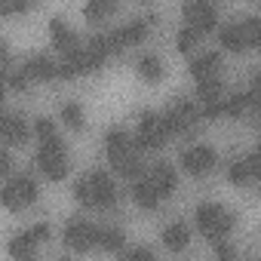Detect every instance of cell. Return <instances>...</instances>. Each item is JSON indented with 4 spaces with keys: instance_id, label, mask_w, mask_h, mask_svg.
<instances>
[{
    "instance_id": "obj_31",
    "label": "cell",
    "mask_w": 261,
    "mask_h": 261,
    "mask_svg": "<svg viewBox=\"0 0 261 261\" xmlns=\"http://www.w3.org/2000/svg\"><path fill=\"white\" fill-rule=\"evenodd\" d=\"M249 105H252V111H261V71H255V77H252V83H249Z\"/></svg>"
},
{
    "instance_id": "obj_37",
    "label": "cell",
    "mask_w": 261,
    "mask_h": 261,
    "mask_svg": "<svg viewBox=\"0 0 261 261\" xmlns=\"http://www.w3.org/2000/svg\"><path fill=\"white\" fill-rule=\"evenodd\" d=\"M200 111H203V117H221L224 114V98L221 101H212V105H203Z\"/></svg>"
},
{
    "instance_id": "obj_17",
    "label": "cell",
    "mask_w": 261,
    "mask_h": 261,
    "mask_svg": "<svg viewBox=\"0 0 261 261\" xmlns=\"http://www.w3.org/2000/svg\"><path fill=\"white\" fill-rule=\"evenodd\" d=\"M154 19H157V16H148V19H133V22H126L123 28H117L120 43H123V46H136V43H142V40H145V34H148V25H151Z\"/></svg>"
},
{
    "instance_id": "obj_23",
    "label": "cell",
    "mask_w": 261,
    "mask_h": 261,
    "mask_svg": "<svg viewBox=\"0 0 261 261\" xmlns=\"http://www.w3.org/2000/svg\"><path fill=\"white\" fill-rule=\"evenodd\" d=\"M123 246H126V237H123L120 227H101V233H98V249L101 252H120Z\"/></svg>"
},
{
    "instance_id": "obj_35",
    "label": "cell",
    "mask_w": 261,
    "mask_h": 261,
    "mask_svg": "<svg viewBox=\"0 0 261 261\" xmlns=\"http://www.w3.org/2000/svg\"><path fill=\"white\" fill-rule=\"evenodd\" d=\"M246 163H249V172H252V178H258V181H261V148H255V151L246 157Z\"/></svg>"
},
{
    "instance_id": "obj_29",
    "label": "cell",
    "mask_w": 261,
    "mask_h": 261,
    "mask_svg": "<svg viewBox=\"0 0 261 261\" xmlns=\"http://www.w3.org/2000/svg\"><path fill=\"white\" fill-rule=\"evenodd\" d=\"M203 34L197 31V28H191V25H185L181 31H178V37H175V46L181 49V53H194V46H197V40H200Z\"/></svg>"
},
{
    "instance_id": "obj_20",
    "label": "cell",
    "mask_w": 261,
    "mask_h": 261,
    "mask_svg": "<svg viewBox=\"0 0 261 261\" xmlns=\"http://www.w3.org/2000/svg\"><path fill=\"white\" fill-rule=\"evenodd\" d=\"M218 37H221V46H224L227 53H246V49H249L240 22H227V25H221V34H218Z\"/></svg>"
},
{
    "instance_id": "obj_40",
    "label": "cell",
    "mask_w": 261,
    "mask_h": 261,
    "mask_svg": "<svg viewBox=\"0 0 261 261\" xmlns=\"http://www.w3.org/2000/svg\"><path fill=\"white\" fill-rule=\"evenodd\" d=\"M59 261H74V258H59Z\"/></svg>"
},
{
    "instance_id": "obj_16",
    "label": "cell",
    "mask_w": 261,
    "mask_h": 261,
    "mask_svg": "<svg viewBox=\"0 0 261 261\" xmlns=\"http://www.w3.org/2000/svg\"><path fill=\"white\" fill-rule=\"evenodd\" d=\"M133 200H136V206L139 209H148V212H154L157 206H160V191L151 185V178L145 175V178H139V181H133Z\"/></svg>"
},
{
    "instance_id": "obj_33",
    "label": "cell",
    "mask_w": 261,
    "mask_h": 261,
    "mask_svg": "<svg viewBox=\"0 0 261 261\" xmlns=\"http://www.w3.org/2000/svg\"><path fill=\"white\" fill-rule=\"evenodd\" d=\"M74 197H77L80 206H92V191H89V181H86V178H80V181L74 185Z\"/></svg>"
},
{
    "instance_id": "obj_28",
    "label": "cell",
    "mask_w": 261,
    "mask_h": 261,
    "mask_svg": "<svg viewBox=\"0 0 261 261\" xmlns=\"http://www.w3.org/2000/svg\"><path fill=\"white\" fill-rule=\"evenodd\" d=\"M114 10H117V4H111V0H92V4L83 7V16H86V19H105V16H111Z\"/></svg>"
},
{
    "instance_id": "obj_11",
    "label": "cell",
    "mask_w": 261,
    "mask_h": 261,
    "mask_svg": "<svg viewBox=\"0 0 261 261\" xmlns=\"http://www.w3.org/2000/svg\"><path fill=\"white\" fill-rule=\"evenodd\" d=\"M0 136H4V145H10V148L25 145L28 136H31L28 126H25V117L16 114V111H7V114H4V123H0Z\"/></svg>"
},
{
    "instance_id": "obj_19",
    "label": "cell",
    "mask_w": 261,
    "mask_h": 261,
    "mask_svg": "<svg viewBox=\"0 0 261 261\" xmlns=\"http://www.w3.org/2000/svg\"><path fill=\"white\" fill-rule=\"evenodd\" d=\"M188 243H191V227L185 221H172V224L163 227V246L169 252H181Z\"/></svg>"
},
{
    "instance_id": "obj_15",
    "label": "cell",
    "mask_w": 261,
    "mask_h": 261,
    "mask_svg": "<svg viewBox=\"0 0 261 261\" xmlns=\"http://www.w3.org/2000/svg\"><path fill=\"white\" fill-rule=\"evenodd\" d=\"M218 68H221V53H218V49L197 53V56L191 59V65H188V71H191V77H194V80L215 77V74H218Z\"/></svg>"
},
{
    "instance_id": "obj_34",
    "label": "cell",
    "mask_w": 261,
    "mask_h": 261,
    "mask_svg": "<svg viewBox=\"0 0 261 261\" xmlns=\"http://www.w3.org/2000/svg\"><path fill=\"white\" fill-rule=\"evenodd\" d=\"M7 83H10V89H16V92H25L31 80L25 77V71H10V74H7Z\"/></svg>"
},
{
    "instance_id": "obj_10",
    "label": "cell",
    "mask_w": 261,
    "mask_h": 261,
    "mask_svg": "<svg viewBox=\"0 0 261 261\" xmlns=\"http://www.w3.org/2000/svg\"><path fill=\"white\" fill-rule=\"evenodd\" d=\"M185 22L191 25V28H197L200 34H209V31H215V25H218V10L212 7V4H203V0H191V4H185Z\"/></svg>"
},
{
    "instance_id": "obj_7",
    "label": "cell",
    "mask_w": 261,
    "mask_h": 261,
    "mask_svg": "<svg viewBox=\"0 0 261 261\" xmlns=\"http://www.w3.org/2000/svg\"><path fill=\"white\" fill-rule=\"evenodd\" d=\"M98 233H101V227H95L92 221H86V218H71V221L65 224L62 240H65V246H68L71 252H89V249L98 246Z\"/></svg>"
},
{
    "instance_id": "obj_8",
    "label": "cell",
    "mask_w": 261,
    "mask_h": 261,
    "mask_svg": "<svg viewBox=\"0 0 261 261\" xmlns=\"http://www.w3.org/2000/svg\"><path fill=\"white\" fill-rule=\"evenodd\" d=\"M89 181V191H92V206L95 209H114L117 206V185L111 178V172L105 169H92L86 175Z\"/></svg>"
},
{
    "instance_id": "obj_39",
    "label": "cell",
    "mask_w": 261,
    "mask_h": 261,
    "mask_svg": "<svg viewBox=\"0 0 261 261\" xmlns=\"http://www.w3.org/2000/svg\"><path fill=\"white\" fill-rule=\"evenodd\" d=\"M10 169H13V157H10V151H7V148H0V172L10 175Z\"/></svg>"
},
{
    "instance_id": "obj_9",
    "label": "cell",
    "mask_w": 261,
    "mask_h": 261,
    "mask_svg": "<svg viewBox=\"0 0 261 261\" xmlns=\"http://www.w3.org/2000/svg\"><path fill=\"white\" fill-rule=\"evenodd\" d=\"M215 163H218V154H215L212 145H194V148H185L181 151V169L191 172L194 178L206 175Z\"/></svg>"
},
{
    "instance_id": "obj_1",
    "label": "cell",
    "mask_w": 261,
    "mask_h": 261,
    "mask_svg": "<svg viewBox=\"0 0 261 261\" xmlns=\"http://www.w3.org/2000/svg\"><path fill=\"white\" fill-rule=\"evenodd\" d=\"M105 148H108V163L114 172H120L123 178L129 181H139L148 175L145 169V160H142V151L136 148V139L126 133L123 126H111L105 133Z\"/></svg>"
},
{
    "instance_id": "obj_30",
    "label": "cell",
    "mask_w": 261,
    "mask_h": 261,
    "mask_svg": "<svg viewBox=\"0 0 261 261\" xmlns=\"http://www.w3.org/2000/svg\"><path fill=\"white\" fill-rule=\"evenodd\" d=\"M34 133H37L40 145H43V142H53V139H59V133H56V123H53L49 117H37V120H34Z\"/></svg>"
},
{
    "instance_id": "obj_21",
    "label": "cell",
    "mask_w": 261,
    "mask_h": 261,
    "mask_svg": "<svg viewBox=\"0 0 261 261\" xmlns=\"http://www.w3.org/2000/svg\"><path fill=\"white\" fill-rule=\"evenodd\" d=\"M221 92H224L221 74L206 77V80H197V98H200V108H203V105H212V101H221Z\"/></svg>"
},
{
    "instance_id": "obj_18",
    "label": "cell",
    "mask_w": 261,
    "mask_h": 261,
    "mask_svg": "<svg viewBox=\"0 0 261 261\" xmlns=\"http://www.w3.org/2000/svg\"><path fill=\"white\" fill-rule=\"evenodd\" d=\"M10 255H13L16 261H34V255H37V237H34L31 230L16 233V237L10 240Z\"/></svg>"
},
{
    "instance_id": "obj_14",
    "label": "cell",
    "mask_w": 261,
    "mask_h": 261,
    "mask_svg": "<svg viewBox=\"0 0 261 261\" xmlns=\"http://www.w3.org/2000/svg\"><path fill=\"white\" fill-rule=\"evenodd\" d=\"M148 178H151V185L160 191V197H169V194L178 188V172H175V166L166 163V160H157V163L148 169Z\"/></svg>"
},
{
    "instance_id": "obj_25",
    "label": "cell",
    "mask_w": 261,
    "mask_h": 261,
    "mask_svg": "<svg viewBox=\"0 0 261 261\" xmlns=\"http://www.w3.org/2000/svg\"><path fill=\"white\" fill-rule=\"evenodd\" d=\"M246 111H252L249 92H233V95L224 98V117H243Z\"/></svg>"
},
{
    "instance_id": "obj_22",
    "label": "cell",
    "mask_w": 261,
    "mask_h": 261,
    "mask_svg": "<svg viewBox=\"0 0 261 261\" xmlns=\"http://www.w3.org/2000/svg\"><path fill=\"white\" fill-rule=\"evenodd\" d=\"M139 77L148 80V83H157V80L163 77V62H160V56L145 53V56L139 59Z\"/></svg>"
},
{
    "instance_id": "obj_38",
    "label": "cell",
    "mask_w": 261,
    "mask_h": 261,
    "mask_svg": "<svg viewBox=\"0 0 261 261\" xmlns=\"http://www.w3.org/2000/svg\"><path fill=\"white\" fill-rule=\"evenodd\" d=\"M31 233L37 237V243H40V240H49V233H53V230H49V221H40V224H34V227H31Z\"/></svg>"
},
{
    "instance_id": "obj_5",
    "label": "cell",
    "mask_w": 261,
    "mask_h": 261,
    "mask_svg": "<svg viewBox=\"0 0 261 261\" xmlns=\"http://www.w3.org/2000/svg\"><path fill=\"white\" fill-rule=\"evenodd\" d=\"M37 166L49 181H62L68 175V148H65V142L62 139L43 142L37 148Z\"/></svg>"
},
{
    "instance_id": "obj_6",
    "label": "cell",
    "mask_w": 261,
    "mask_h": 261,
    "mask_svg": "<svg viewBox=\"0 0 261 261\" xmlns=\"http://www.w3.org/2000/svg\"><path fill=\"white\" fill-rule=\"evenodd\" d=\"M37 181L31 178V175H16V178H10L7 185H4V191H0V200H4V206L10 209V212H19V209H25V206H31L34 200H37Z\"/></svg>"
},
{
    "instance_id": "obj_24",
    "label": "cell",
    "mask_w": 261,
    "mask_h": 261,
    "mask_svg": "<svg viewBox=\"0 0 261 261\" xmlns=\"http://www.w3.org/2000/svg\"><path fill=\"white\" fill-rule=\"evenodd\" d=\"M62 120L74 129V133H80V129L86 126V114H83V108L77 101H65L62 105Z\"/></svg>"
},
{
    "instance_id": "obj_4",
    "label": "cell",
    "mask_w": 261,
    "mask_h": 261,
    "mask_svg": "<svg viewBox=\"0 0 261 261\" xmlns=\"http://www.w3.org/2000/svg\"><path fill=\"white\" fill-rule=\"evenodd\" d=\"M169 142V133L163 126V114L157 111H142L139 114V136H136V148L139 151H160Z\"/></svg>"
},
{
    "instance_id": "obj_12",
    "label": "cell",
    "mask_w": 261,
    "mask_h": 261,
    "mask_svg": "<svg viewBox=\"0 0 261 261\" xmlns=\"http://www.w3.org/2000/svg\"><path fill=\"white\" fill-rule=\"evenodd\" d=\"M22 71H25L28 80H56L59 77V62L49 59L46 53H34V56L25 59Z\"/></svg>"
},
{
    "instance_id": "obj_32",
    "label": "cell",
    "mask_w": 261,
    "mask_h": 261,
    "mask_svg": "<svg viewBox=\"0 0 261 261\" xmlns=\"http://www.w3.org/2000/svg\"><path fill=\"white\" fill-rule=\"evenodd\" d=\"M120 261H157V258H154L151 246H136V249H129Z\"/></svg>"
},
{
    "instance_id": "obj_2",
    "label": "cell",
    "mask_w": 261,
    "mask_h": 261,
    "mask_svg": "<svg viewBox=\"0 0 261 261\" xmlns=\"http://www.w3.org/2000/svg\"><path fill=\"white\" fill-rule=\"evenodd\" d=\"M194 221H197V230H200L206 240L221 243V240L233 230V221H237V218H233V212L224 209L221 203H203V206H197Z\"/></svg>"
},
{
    "instance_id": "obj_3",
    "label": "cell",
    "mask_w": 261,
    "mask_h": 261,
    "mask_svg": "<svg viewBox=\"0 0 261 261\" xmlns=\"http://www.w3.org/2000/svg\"><path fill=\"white\" fill-rule=\"evenodd\" d=\"M203 117V111L191 101V98H172L169 101V108L163 111V126H166V133H169V139L172 136H188L191 129L197 126V120Z\"/></svg>"
},
{
    "instance_id": "obj_26",
    "label": "cell",
    "mask_w": 261,
    "mask_h": 261,
    "mask_svg": "<svg viewBox=\"0 0 261 261\" xmlns=\"http://www.w3.org/2000/svg\"><path fill=\"white\" fill-rule=\"evenodd\" d=\"M240 25H243V34H246V43L249 46H261V16H246V19H240Z\"/></svg>"
},
{
    "instance_id": "obj_13",
    "label": "cell",
    "mask_w": 261,
    "mask_h": 261,
    "mask_svg": "<svg viewBox=\"0 0 261 261\" xmlns=\"http://www.w3.org/2000/svg\"><path fill=\"white\" fill-rule=\"evenodd\" d=\"M49 37H53V46L62 49V56L80 49V37L68 28V22H65L62 16H53V19H49Z\"/></svg>"
},
{
    "instance_id": "obj_36",
    "label": "cell",
    "mask_w": 261,
    "mask_h": 261,
    "mask_svg": "<svg viewBox=\"0 0 261 261\" xmlns=\"http://www.w3.org/2000/svg\"><path fill=\"white\" fill-rule=\"evenodd\" d=\"M215 258H218V261H233V246L224 243V240L215 243Z\"/></svg>"
},
{
    "instance_id": "obj_27",
    "label": "cell",
    "mask_w": 261,
    "mask_h": 261,
    "mask_svg": "<svg viewBox=\"0 0 261 261\" xmlns=\"http://www.w3.org/2000/svg\"><path fill=\"white\" fill-rule=\"evenodd\" d=\"M227 181H230V185H237V188H243V185H249V181H252V172H249V163H246V160H233V163L227 166Z\"/></svg>"
}]
</instances>
